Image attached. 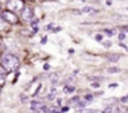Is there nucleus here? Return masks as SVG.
I'll return each mask as SVG.
<instances>
[{"instance_id": "obj_1", "label": "nucleus", "mask_w": 128, "mask_h": 113, "mask_svg": "<svg viewBox=\"0 0 128 113\" xmlns=\"http://www.w3.org/2000/svg\"><path fill=\"white\" fill-rule=\"evenodd\" d=\"M2 67L6 70V72H14L18 69L19 67V59L14 54H4L2 56Z\"/></svg>"}, {"instance_id": "obj_2", "label": "nucleus", "mask_w": 128, "mask_h": 113, "mask_svg": "<svg viewBox=\"0 0 128 113\" xmlns=\"http://www.w3.org/2000/svg\"><path fill=\"white\" fill-rule=\"evenodd\" d=\"M30 110H32V113H48L49 112L46 106L43 104L42 102H32Z\"/></svg>"}, {"instance_id": "obj_3", "label": "nucleus", "mask_w": 128, "mask_h": 113, "mask_svg": "<svg viewBox=\"0 0 128 113\" xmlns=\"http://www.w3.org/2000/svg\"><path fill=\"white\" fill-rule=\"evenodd\" d=\"M2 19L8 22V23H10V24H16L18 23V16L13 12H10V10L2 12Z\"/></svg>"}, {"instance_id": "obj_4", "label": "nucleus", "mask_w": 128, "mask_h": 113, "mask_svg": "<svg viewBox=\"0 0 128 113\" xmlns=\"http://www.w3.org/2000/svg\"><path fill=\"white\" fill-rule=\"evenodd\" d=\"M8 6H9L10 10H22V12L25 8L24 3L19 2V0H10V2H8Z\"/></svg>"}, {"instance_id": "obj_5", "label": "nucleus", "mask_w": 128, "mask_h": 113, "mask_svg": "<svg viewBox=\"0 0 128 113\" xmlns=\"http://www.w3.org/2000/svg\"><path fill=\"white\" fill-rule=\"evenodd\" d=\"M22 18H23L24 20H26V22H30V20L33 19V10H32L30 6H25V8L23 9V12H22Z\"/></svg>"}, {"instance_id": "obj_6", "label": "nucleus", "mask_w": 128, "mask_h": 113, "mask_svg": "<svg viewBox=\"0 0 128 113\" xmlns=\"http://www.w3.org/2000/svg\"><path fill=\"white\" fill-rule=\"evenodd\" d=\"M82 13H97V10L93 9L92 6H84L82 9Z\"/></svg>"}, {"instance_id": "obj_7", "label": "nucleus", "mask_w": 128, "mask_h": 113, "mask_svg": "<svg viewBox=\"0 0 128 113\" xmlns=\"http://www.w3.org/2000/svg\"><path fill=\"white\" fill-rule=\"evenodd\" d=\"M48 113H62V110H60V108H59V107L54 106V107L49 108V112H48Z\"/></svg>"}, {"instance_id": "obj_8", "label": "nucleus", "mask_w": 128, "mask_h": 113, "mask_svg": "<svg viewBox=\"0 0 128 113\" xmlns=\"http://www.w3.org/2000/svg\"><path fill=\"white\" fill-rule=\"evenodd\" d=\"M119 56H120V55H118V54H112V55H109V56H108V58H109V60H110V62H118Z\"/></svg>"}, {"instance_id": "obj_9", "label": "nucleus", "mask_w": 128, "mask_h": 113, "mask_svg": "<svg viewBox=\"0 0 128 113\" xmlns=\"http://www.w3.org/2000/svg\"><path fill=\"white\" fill-rule=\"evenodd\" d=\"M107 70H108V73H119L120 72V69L119 68H116V67H110Z\"/></svg>"}, {"instance_id": "obj_10", "label": "nucleus", "mask_w": 128, "mask_h": 113, "mask_svg": "<svg viewBox=\"0 0 128 113\" xmlns=\"http://www.w3.org/2000/svg\"><path fill=\"white\" fill-rule=\"evenodd\" d=\"M55 93H56V90H55V88H53V90H52V93H49V94H48V99H50V100H53V99L55 98Z\"/></svg>"}, {"instance_id": "obj_11", "label": "nucleus", "mask_w": 128, "mask_h": 113, "mask_svg": "<svg viewBox=\"0 0 128 113\" xmlns=\"http://www.w3.org/2000/svg\"><path fill=\"white\" fill-rule=\"evenodd\" d=\"M74 87H72V86H67L66 88H64V90H66L67 93H72V92H74Z\"/></svg>"}, {"instance_id": "obj_12", "label": "nucleus", "mask_w": 128, "mask_h": 113, "mask_svg": "<svg viewBox=\"0 0 128 113\" xmlns=\"http://www.w3.org/2000/svg\"><path fill=\"white\" fill-rule=\"evenodd\" d=\"M79 102H80V100H79V97H74V98H72V99L69 100V103H70V104H74V103H77V104H78Z\"/></svg>"}, {"instance_id": "obj_13", "label": "nucleus", "mask_w": 128, "mask_h": 113, "mask_svg": "<svg viewBox=\"0 0 128 113\" xmlns=\"http://www.w3.org/2000/svg\"><path fill=\"white\" fill-rule=\"evenodd\" d=\"M0 79H2V82H0V86L4 87V84H5V74H4V73H2V76H0Z\"/></svg>"}, {"instance_id": "obj_14", "label": "nucleus", "mask_w": 128, "mask_h": 113, "mask_svg": "<svg viewBox=\"0 0 128 113\" xmlns=\"http://www.w3.org/2000/svg\"><path fill=\"white\" fill-rule=\"evenodd\" d=\"M102 113H113V107H107Z\"/></svg>"}, {"instance_id": "obj_15", "label": "nucleus", "mask_w": 128, "mask_h": 113, "mask_svg": "<svg viewBox=\"0 0 128 113\" xmlns=\"http://www.w3.org/2000/svg\"><path fill=\"white\" fill-rule=\"evenodd\" d=\"M84 107H86V102H79V103L77 104V108H78V109H79V108H80V109H83Z\"/></svg>"}, {"instance_id": "obj_16", "label": "nucleus", "mask_w": 128, "mask_h": 113, "mask_svg": "<svg viewBox=\"0 0 128 113\" xmlns=\"http://www.w3.org/2000/svg\"><path fill=\"white\" fill-rule=\"evenodd\" d=\"M86 100H87V102H92V100H93V96H92V94H87V96H86Z\"/></svg>"}, {"instance_id": "obj_17", "label": "nucleus", "mask_w": 128, "mask_h": 113, "mask_svg": "<svg viewBox=\"0 0 128 113\" xmlns=\"http://www.w3.org/2000/svg\"><path fill=\"white\" fill-rule=\"evenodd\" d=\"M96 40H97V42H102V40H103L102 34H97V35H96Z\"/></svg>"}, {"instance_id": "obj_18", "label": "nucleus", "mask_w": 128, "mask_h": 113, "mask_svg": "<svg viewBox=\"0 0 128 113\" xmlns=\"http://www.w3.org/2000/svg\"><path fill=\"white\" fill-rule=\"evenodd\" d=\"M104 32H106V33H107V34H108V35H113V34H114V33H116V32H114V30H113V29H112V30H109V29H106V30H104Z\"/></svg>"}, {"instance_id": "obj_19", "label": "nucleus", "mask_w": 128, "mask_h": 113, "mask_svg": "<svg viewBox=\"0 0 128 113\" xmlns=\"http://www.w3.org/2000/svg\"><path fill=\"white\" fill-rule=\"evenodd\" d=\"M118 38H119V40H123V39H126V34L124 33H119Z\"/></svg>"}, {"instance_id": "obj_20", "label": "nucleus", "mask_w": 128, "mask_h": 113, "mask_svg": "<svg viewBox=\"0 0 128 113\" xmlns=\"http://www.w3.org/2000/svg\"><path fill=\"white\" fill-rule=\"evenodd\" d=\"M128 100V96H124L123 98H120V102H127Z\"/></svg>"}, {"instance_id": "obj_21", "label": "nucleus", "mask_w": 128, "mask_h": 113, "mask_svg": "<svg viewBox=\"0 0 128 113\" xmlns=\"http://www.w3.org/2000/svg\"><path fill=\"white\" fill-rule=\"evenodd\" d=\"M52 28H53V24H49V25H46V28H45V29H46V30H49V29H52Z\"/></svg>"}, {"instance_id": "obj_22", "label": "nucleus", "mask_w": 128, "mask_h": 113, "mask_svg": "<svg viewBox=\"0 0 128 113\" xmlns=\"http://www.w3.org/2000/svg\"><path fill=\"white\" fill-rule=\"evenodd\" d=\"M122 30H123V32H128V25L123 26V28H122Z\"/></svg>"}, {"instance_id": "obj_23", "label": "nucleus", "mask_w": 128, "mask_h": 113, "mask_svg": "<svg viewBox=\"0 0 128 113\" xmlns=\"http://www.w3.org/2000/svg\"><path fill=\"white\" fill-rule=\"evenodd\" d=\"M117 87V84L116 83H113V84H109V88H116Z\"/></svg>"}, {"instance_id": "obj_24", "label": "nucleus", "mask_w": 128, "mask_h": 113, "mask_svg": "<svg viewBox=\"0 0 128 113\" xmlns=\"http://www.w3.org/2000/svg\"><path fill=\"white\" fill-rule=\"evenodd\" d=\"M67 110H68V107H64V108L62 109V112H67Z\"/></svg>"}, {"instance_id": "obj_25", "label": "nucleus", "mask_w": 128, "mask_h": 113, "mask_svg": "<svg viewBox=\"0 0 128 113\" xmlns=\"http://www.w3.org/2000/svg\"><path fill=\"white\" fill-rule=\"evenodd\" d=\"M93 87H94V88H98V87H99V84H98V83H94V84H93Z\"/></svg>"}, {"instance_id": "obj_26", "label": "nucleus", "mask_w": 128, "mask_h": 113, "mask_svg": "<svg viewBox=\"0 0 128 113\" xmlns=\"http://www.w3.org/2000/svg\"><path fill=\"white\" fill-rule=\"evenodd\" d=\"M104 45H106V46H109V45H110V43H109V42H107V43H104Z\"/></svg>"}, {"instance_id": "obj_27", "label": "nucleus", "mask_w": 128, "mask_h": 113, "mask_svg": "<svg viewBox=\"0 0 128 113\" xmlns=\"http://www.w3.org/2000/svg\"><path fill=\"white\" fill-rule=\"evenodd\" d=\"M44 69H45V70H46V69H49V66H48V64H45V66H44Z\"/></svg>"}, {"instance_id": "obj_28", "label": "nucleus", "mask_w": 128, "mask_h": 113, "mask_svg": "<svg viewBox=\"0 0 128 113\" xmlns=\"http://www.w3.org/2000/svg\"><path fill=\"white\" fill-rule=\"evenodd\" d=\"M127 10H128V6H127Z\"/></svg>"}, {"instance_id": "obj_29", "label": "nucleus", "mask_w": 128, "mask_h": 113, "mask_svg": "<svg viewBox=\"0 0 128 113\" xmlns=\"http://www.w3.org/2000/svg\"><path fill=\"white\" fill-rule=\"evenodd\" d=\"M127 50H128V48H127Z\"/></svg>"}]
</instances>
